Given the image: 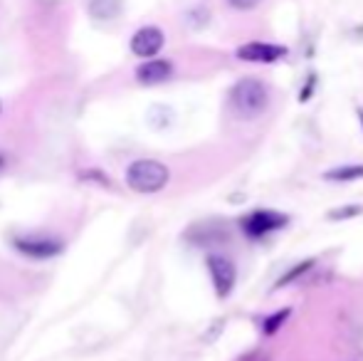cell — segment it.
<instances>
[{
  "mask_svg": "<svg viewBox=\"0 0 363 361\" xmlns=\"http://www.w3.org/2000/svg\"><path fill=\"white\" fill-rule=\"evenodd\" d=\"M287 223H289V216L277 213V211H267V208H264V211L247 213V216L240 221V226H242L245 235L252 238V240H257V238H264L274 231H282Z\"/></svg>",
  "mask_w": 363,
  "mask_h": 361,
  "instance_id": "cell-3",
  "label": "cell"
},
{
  "mask_svg": "<svg viewBox=\"0 0 363 361\" xmlns=\"http://www.w3.org/2000/svg\"><path fill=\"white\" fill-rule=\"evenodd\" d=\"M208 272H211V279H213V287H216V294L218 297H230L235 289V282H238V267L230 257L225 255H208Z\"/></svg>",
  "mask_w": 363,
  "mask_h": 361,
  "instance_id": "cell-4",
  "label": "cell"
},
{
  "mask_svg": "<svg viewBox=\"0 0 363 361\" xmlns=\"http://www.w3.org/2000/svg\"><path fill=\"white\" fill-rule=\"evenodd\" d=\"M121 13V0H89V15L96 20H114Z\"/></svg>",
  "mask_w": 363,
  "mask_h": 361,
  "instance_id": "cell-9",
  "label": "cell"
},
{
  "mask_svg": "<svg viewBox=\"0 0 363 361\" xmlns=\"http://www.w3.org/2000/svg\"><path fill=\"white\" fill-rule=\"evenodd\" d=\"M15 248L30 257L48 260V257H55L65 250V243L55 240V238H18V240H15Z\"/></svg>",
  "mask_w": 363,
  "mask_h": 361,
  "instance_id": "cell-6",
  "label": "cell"
},
{
  "mask_svg": "<svg viewBox=\"0 0 363 361\" xmlns=\"http://www.w3.org/2000/svg\"><path fill=\"white\" fill-rule=\"evenodd\" d=\"M163 43H166V38H163V30L161 28H153V25H146V28L136 30L134 38H131V52L136 55V57H156L158 52H161Z\"/></svg>",
  "mask_w": 363,
  "mask_h": 361,
  "instance_id": "cell-5",
  "label": "cell"
},
{
  "mask_svg": "<svg viewBox=\"0 0 363 361\" xmlns=\"http://www.w3.org/2000/svg\"><path fill=\"white\" fill-rule=\"evenodd\" d=\"M359 116H361V119H363V111H361V109H359Z\"/></svg>",
  "mask_w": 363,
  "mask_h": 361,
  "instance_id": "cell-16",
  "label": "cell"
},
{
  "mask_svg": "<svg viewBox=\"0 0 363 361\" xmlns=\"http://www.w3.org/2000/svg\"><path fill=\"white\" fill-rule=\"evenodd\" d=\"M173 77V65L168 60H146L139 70H136V79L141 84H161Z\"/></svg>",
  "mask_w": 363,
  "mask_h": 361,
  "instance_id": "cell-8",
  "label": "cell"
},
{
  "mask_svg": "<svg viewBox=\"0 0 363 361\" xmlns=\"http://www.w3.org/2000/svg\"><path fill=\"white\" fill-rule=\"evenodd\" d=\"M238 57L245 62H277V60L287 57V48L272 43H247L238 48Z\"/></svg>",
  "mask_w": 363,
  "mask_h": 361,
  "instance_id": "cell-7",
  "label": "cell"
},
{
  "mask_svg": "<svg viewBox=\"0 0 363 361\" xmlns=\"http://www.w3.org/2000/svg\"><path fill=\"white\" fill-rule=\"evenodd\" d=\"M287 317H289V309H282V312L269 314V317L262 322V332H264V334H274L279 327H282L284 322H287Z\"/></svg>",
  "mask_w": 363,
  "mask_h": 361,
  "instance_id": "cell-12",
  "label": "cell"
},
{
  "mask_svg": "<svg viewBox=\"0 0 363 361\" xmlns=\"http://www.w3.org/2000/svg\"><path fill=\"white\" fill-rule=\"evenodd\" d=\"M314 82H316V77H314V74H309V82H306V89L299 94V99H301V101H306V99L311 96V91H314Z\"/></svg>",
  "mask_w": 363,
  "mask_h": 361,
  "instance_id": "cell-15",
  "label": "cell"
},
{
  "mask_svg": "<svg viewBox=\"0 0 363 361\" xmlns=\"http://www.w3.org/2000/svg\"><path fill=\"white\" fill-rule=\"evenodd\" d=\"M230 106L240 119H257L269 106V89L262 79L245 77L230 89Z\"/></svg>",
  "mask_w": 363,
  "mask_h": 361,
  "instance_id": "cell-1",
  "label": "cell"
},
{
  "mask_svg": "<svg viewBox=\"0 0 363 361\" xmlns=\"http://www.w3.org/2000/svg\"><path fill=\"white\" fill-rule=\"evenodd\" d=\"M324 179H326V181H336V183H344V181H359V179H363V164H346V166H336V169L326 171Z\"/></svg>",
  "mask_w": 363,
  "mask_h": 361,
  "instance_id": "cell-10",
  "label": "cell"
},
{
  "mask_svg": "<svg viewBox=\"0 0 363 361\" xmlns=\"http://www.w3.org/2000/svg\"><path fill=\"white\" fill-rule=\"evenodd\" d=\"M230 5H233L235 10H252V8H257L262 0H228Z\"/></svg>",
  "mask_w": 363,
  "mask_h": 361,
  "instance_id": "cell-14",
  "label": "cell"
},
{
  "mask_svg": "<svg viewBox=\"0 0 363 361\" xmlns=\"http://www.w3.org/2000/svg\"><path fill=\"white\" fill-rule=\"evenodd\" d=\"M171 171L156 159H139L126 169V186L136 193H158L166 188Z\"/></svg>",
  "mask_w": 363,
  "mask_h": 361,
  "instance_id": "cell-2",
  "label": "cell"
},
{
  "mask_svg": "<svg viewBox=\"0 0 363 361\" xmlns=\"http://www.w3.org/2000/svg\"><path fill=\"white\" fill-rule=\"evenodd\" d=\"M311 265H314V260H304V262H296L294 267L287 272V274H282V277L277 279V287H287L289 282H294L296 277H301L306 270H311Z\"/></svg>",
  "mask_w": 363,
  "mask_h": 361,
  "instance_id": "cell-11",
  "label": "cell"
},
{
  "mask_svg": "<svg viewBox=\"0 0 363 361\" xmlns=\"http://www.w3.org/2000/svg\"><path fill=\"white\" fill-rule=\"evenodd\" d=\"M363 213V206H349V208H336L329 213L331 221H346V218H356Z\"/></svg>",
  "mask_w": 363,
  "mask_h": 361,
  "instance_id": "cell-13",
  "label": "cell"
}]
</instances>
